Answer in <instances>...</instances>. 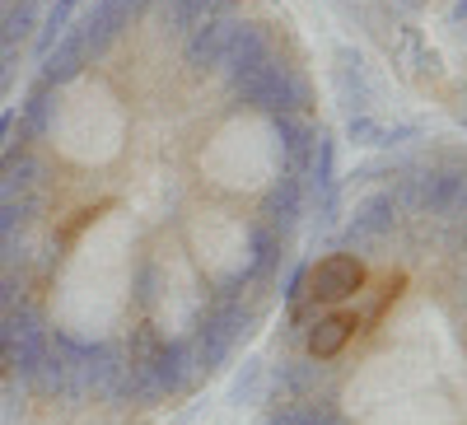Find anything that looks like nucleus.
<instances>
[{
    "label": "nucleus",
    "instance_id": "nucleus-1",
    "mask_svg": "<svg viewBox=\"0 0 467 425\" xmlns=\"http://www.w3.org/2000/svg\"><path fill=\"white\" fill-rule=\"evenodd\" d=\"M5 323H10V378H19L28 389L37 365H43V356H47L52 327H47V318L37 314V308H10Z\"/></svg>",
    "mask_w": 467,
    "mask_h": 425
},
{
    "label": "nucleus",
    "instance_id": "nucleus-2",
    "mask_svg": "<svg viewBox=\"0 0 467 425\" xmlns=\"http://www.w3.org/2000/svg\"><path fill=\"white\" fill-rule=\"evenodd\" d=\"M398 220H402V211H398V202H393V192H369V197L356 206V215L346 220V229H341V248L350 253V248H369V244H379V239H388L398 229Z\"/></svg>",
    "mask_w": 467,
    "mask_h": 425
},
{
    "label": "nucleus",
    "instance_id": "nucleus-3",
    "mask_svg": "<svg viewBox=\"0 0 467 425\" xmlns=\"http://www.w3.org/2000/svg\"><path fill=\"white\" fill-rule=\"evenodd\" d=\"M420 215L467 220V169H420Z\"/></svg>",
    "mask_w": 467,
    "mask_h": 425
},
{
    "label": "nucleus",
    "instance_id": "nucleus-4",
    "mask_svg": "<svg viewBox=\"0 0 467 425\" xmlns=\"http://www.w3.org/2000/svg\"><path fill=\"white\" fill-rule=\"evenodd\" d=\"M145 365H150V374H154V383H160L164 398L187 393L192 383L202 378V365H197V356H192V341H164V346H154V351H145Z\"/></svg>",
    "mask_w": 467,
    "mask_h": 425
},
{
    "label": "nucleus",
    "instance_id": "nucleus-5",
    "mask_svg": "<svg viewBox=\"0 0 467 425\" xmlns=\"http://www.w3.org/2000/svg\"><path fill=\"white\" fill-rule=\"evenodd\" d=\"M360 285H365V266L350 257V253H332L318 266H308V299H314V304L350 299Z\"/></svg>",
    "mask_w": 467,
    "mask_h": 425
},
{
    "label": "nucleus",
    "instance_id": "nucleus-6",
    "mask_svg": "<svg viewBox=\"0 0 467 425\" xmlns=\"http://www.w3.org/2000/svg\"><path fill=\"white\" fill-rule=\"evenodd\" d=\"M285 61L271 52L266 61H257L244 80H234L229 89H234V98H239L244 108H253V112H266V118H276L281 112V85H285Z\"/></svg>",
    "mask_w": 467,
    "mask_h": 425
},
{
    "label": "nucleus",
    "instance_id": "nucleus-7",
    "mask_svg": "<svg viewBox=\"0 0 467 425\" xmlns=\"http://www.w3.org/2000/svg\"><path fill=\"white\" fill-rule=\"evenodd\" d=\"M234 28H239V19H234V15H211V19H202L197 28H192V37H187L182 61H187L192 70H197V75L220 70V61H224V47H229Z\"/></svg>",
    "mask_w": 467,
    "mask_h": 425
},
{
    "label": "nucleus",
    "instance_id": "nucleus-8",
    "mask_svg": "<svg viewBox=\"0 0 467 425\" xmlns=\"http://www.w3.org/2000/svg\"><path fill=\"white\" fill-rule=\"evenodd\" d=\"M299 215H304V182L295 173H281L276 182H271V192L262 197V224L285 244V234L299 224Z\"/></svg>",
    "mask_w": 467,
    "mask_h": 425
},
{
    "label": "nucleus",
    "instance_id": "nucleus-9",
    "mask_svg": "<svg viewBox=\"0 0 467 425\" xmlns=\"http://www.w3.org/2000/svg\"><path fill=\"white\" fill-rule=\"evenodd\" d=\"M266 57H271V33H266V24H244V19H239V28H234L229 47H224L220 70H224V80L234 85V80H244V75H248L257 61H266Z\"/></svg>",
    "mask_w": 467,
    "mask_h": 425
},
{
    "label": "nucleus",
    "instance_id": "nucleus-10",
    "mask_svg": "<svg viewBox=\"0 0 467 425\" xmlns=\"http://www.w3.org/2000/svg\"><path fill=\"white\" fill-rule=\"evenodd\" d=\"M43 173L47 164L28 150V140H19L15 150L0 154V202L24 197V192H43Z\"/></svg>",
    "mask_w": 467,
    "mask_h": 425
},
{
    "label": "nucleus",
    "instance_id": "nucleus-11",
    "mask_svg": "<svg viewBox=\"0 0 467 425\" xmlns=\"http://www.w3.org/2000/svg\"><path fill=\"white\" fill-rule=\"evenodd\" d=\"M89 66V47H85V28L75 24L57 37V47L43 57V80L47 85H70L75 75H80Z\"/></svg>",
    "mask_w": 467,
    "mask_h": 425
},
{
    "label": "nucleus",
    "instance_id": "nucleus-12",
    "mask_svg": "<svg viewBox=\"0 0 467 425\" xmlns=\"http://www.w3.org/2000/svg\"><path fill=\"white\" fill-rule=\"evenodd\" d=\"M332 61H337V66H332V80H337L341 103L350 108V118H356V112H369L374 94H369V80H365V61H360V52H356V47H337Z\"/></svg>",
    "mask_w": 467,
    "mask_h": 425
},
{
    "label": "nucleus",
    "instance_id": "nucleus-13",
    "mask_svg": "<svg viewBox=\"0 0 467 425\" xmlns=\"http://www.w3.org/2000/svg\"><path fill=\"white\" fill-rule=\"evenodd\" d=\"M276 122V136H281V150H285V173L304 178L308 164H314V145H318V131L308 127L304 118H295V112H281V118H271Z\"/></svg>",
    "mask_w": 467,
    "mask_h": 425
},
{
    "label": "nucleus",
    "instance_id": "nucleus-14",
    "mask_svg": "<svg viewBox=\"0 0 467 425\" xmlns=\"http://www.w3.org/2000/svg\"><path fill=\"white\" fill-rule=\"evenodd\" d=\"M323 365L308 356V360H285L276 374H271V383H276V398H318V383H323Z\"/></svg>",
    "mask_w": 467,
    "mask_h": 425
},
{
    "label": "nucleus",
    "instance_id": "nucleus-15",
    "mask_svg": "<svg viewBox=\"0 0 467 425\" xmlns=\"http://www.w3.org/2000/svg\"><path fill=\"white\" fill-rule=\"evenodd\" d=\"M37 28V0H10L0 15V52H24V43Z\"/></svg>",
    "mask_w": 467,
    "mask_h": 425
},
{
    "label": "nucleus",
    "instance_id": "nucleus-16",
    "mask_svg": "<svg viewBox=\"0 0 467 425\" xmlns=\"http://www.w3.org/2000/svg\"><path fill=\"white\" fill-rule=\"evenodd\" d=\"M234 341L215 318H202V327H197V337H192V356H197V365H202V374H211V369H220L224 360H229V351H234Z\"/></svg>",
    "mask_w": 467,
    "mask_h": 425
},
{
    "label": "nucleus",
    "instance_id": "nucleus-17",
    "mask_svg": "<svg viewBox=\"0 0 467 425\" xmlns=\"http://www.w3.org/2000/svg\"><path fill=\"white\" fill-rule=\"evenodd\" d=\"M52 89L57 85H47V80H37V89L28 94V103H24V112H19V136L24 140H33V136H47V127H52Z\"/></svg>",
    "mask_w": 467,
    "mask_h": 425
},
{
    "label": "nucleus",
    "instance_id": "nucleus-18",
    "mask_svg": "<svg viewBox=\"0 0 467 425\" xmlns=\"http://www.w3.org/2000/svg\"><path fill=\"white\" fill-rule=\"evenodd\" d=\"M276 262H281V239L271 234L266 224H253V234H248V281H257V276H271L276 272Z\"/></svg>",
    "mask_w": 467,
    "mask_h": 425
},
{
    "label": "nucleus",
    "instance_id": "nucleus-19",
    "mask_svg": "<svg viewBox=\"0 0 467 425\" xmlns=\"http://www.w3.org/2000/svg\"><path fill=\"white\" fill-rule=\"evenodd\" d=\"M28 389L43 393V398H66V389H70V365H66V356L57 351L52 341H47V356H43V365H37V374H33Z\"/></svg>",
    "mask_w": 467,
    "mask_h": 425
},
{
    "label": "nucleus",
    "instance_id": "nucleus-20",
    "mask_svg": "<svg viewBox=\"0 0 467 425\" xmlns=\"http://www.w3.org/2000/svg\"><path fill=\"white\" fill-rule=\"evenodd\" d=\"M350 332H356L350 318H323L314 332H308V356H314V360H332L341 346L350 341Z\"/></svg>",
    "mask_w": 467,
    "mask_h": 425
},
{
    "label": "nucleus",
    "instance_id": "nucleus-21",
    "mask_svg": "<svg viewBox=\"0 0 467 425\" xmlns=\"http://www.w3.org/2000/svg\"><path fill=\"white\" fill-rule=\"evenodd\" d=\"M75 10H80V0H52V10H47L43 28H37V37H33V52H37V57H47V52L57 47V37L70 28Z\"/></svg>",
    "mask_w": 467,
    "mask_h": 425
},
{
    "label": "nucleus",
    "instance_id": "nucleus-22",
    "mask_svg": "<svg viewBox=\"0 0 467 425\" xmlns=\"http://www.w3.org/2000/svg\"><path fill=\"white\" fill-rule=\"evenodd\" d=\"M211 5L215 0H164V28L169 33H192L202 19H211Z\"/></svg>",
    "mask_w": 467,
    "mask_h": 425
},
{
    "label": "nucleus",
    "instance_id": "nucleus-23",
    "mask_svg": "<svg viewBox=\"0 0 467 425\" xmlns=\"http://www.w3.org/2000/svg\"><path fill=\"white\" fill-rule=\"evenodd\" d=\"M262 383H266V365L262 360H248L239 369V378H234V389H229V402L234 407H244V402H257L262 398Z\"/></svg>",
    "mask_w": 467,
    "mask_h": 425
},
{
    "label": "nucleus",
    "instance_id": "nucleus-24",
    "mask_svg": "<svg viewBox=\"0 0 467 425\" xmlns=\"http://www.w3.org/2000/svg\"><path fill=\"white\" fill-rule=\"evenodd\" d=\"M295 425H346V420H341V411H337L332 393H323V398H299Z\"/></svg>",
    "mask_w": 467,
    "mask_h": 425
},
{
    "label": "nucleus",
    "instance_id": "nucleus-25",
    "mask_svg": "<svg viewBox=\"0 0 467 425\" xmlns=\"http://www.w3.org/2000/svg\"><path fill=\"white\" fill-rule=\"evenodd\" d=\"M346 140L360 145V150H383V127L369 118V112H356V118L346 122Z\"/></svg>",
    "mask_w": 467,
    "mask_h": 425
},
{
    "label": "nucleus",
    "instance_id": "nucleus-26",
    "mask_svg": "<svg viewBox=\"0 0 467 425\" xmlns=\"http://www.w3.org/2000/svg\"><path fill=\"white\" fill-rule=\"evenodd\" d=\"M304 295H308V266H295L285 281V304L295 308V304H304Z\"/></svg>",
    "mask_w": 467,
    "mask_h": 425
},
{
    "label": "nucleus",
    "instance_id": "nucleus-27",
    "mask_svg": "<svg viewBox=\"0 0 467 425\" xmlns=\"http://www.w3.org/2000/svg\"><path fill=\"white\" fill-rule=\"evenodd\" d=\"M416 66H420L425 80H440V75H444V61H440V52H431V47H416Z\"/></svg>",
    "mask_w": 467,
    "mask_h": 425
},
{
    "label": "nucleus",
    "instance_id": "nucleus-28",
    "mask_svg": "<svg viewBox=\"0 0 467 425\" xmlns=\"http://www.w3.org/2000/svg\"><path fill=\"white\" fill-rule=\"evenodd\" d=\"M416 136H420V127H383V150L407 145V140H416Z\"/></svg>",
    "mask_w": 467,
    "mask_h": 425
},
{
    "label": "nucleus",
    "instance_id": "nucleus-29",
    "mask_svg": "<svg viewBox=\"0 0 467 425\" xmlns=\"http://www.w3.org/2000/svg\"><path fill=\"white\" fill-rule=\"evenodd\" d=\"M15 70H19V52H0V94L10 89V80H15Z\"/></svg>",
    "mask_w": 467,
    "mask_h": 425
},
{
    "label": "nucleus",
    "instance_id": "nucleus-30",
    "mask_svg": "<svg viewBox=\"0 0 467 425\" xmlns=\"http://www.w3.org/2000/svg\"><path fill=\"white\" fill-rule=\"evenodd\" d=\"M0 378H10V323L0 314Z\"/></svg>",
    "mask_w": 467,
    "mask_h": 425
},
{
    "label": "nucleus",
    "instance_id": "nucleus-31",
    "mask_svg": "<svg viewBox=\"0 0 467 425\" xmlns=\"http://www.w3.org/2000/svg\"><path fill=\"white\" fill-rule=\"evenodd\" d=\"M15 127H19V112H0V154L10 150V136H15Z\"/></svg>",
    "mask_w": 467,
    "mask_h": 425
},
{
    "label": "nucleus",
    "instance_id": "nucleus-32",
    "mask_svg": "<svg viewBox=\"0 0 467 425\" xmlns=\"http://www.w3.org/2000/svg\"><path fill=\"white\" fill-rule=\"evenodd\" d=\"M458 122H462V127H467V85H462V89H458Z\"/></svg>",
    "mask_w": 467,
    "mask_h": 425
},
{
    "label": "nucleus",
    "instance_id": "nucleus-33",
    "mask_svg": "<svg viewBox=\"0 0 467 425\" xmlns=\"http://www.w3.org/2000/svg\"><path fill=\"white\" fill-rule=\"evenodd\" d=\"M234 5H239V0H215L211 15H234Z\"/></svg>",
    "mask_w": 467,
    "mask_h": 425
},
{
    "label": "nucleus",
    "instance_id": "nucleus-34",
    "mask_svg": "<svg viewBox=\"0 0 467 425\" xmlns=\"http://www.w3.org/2000/svg\"><path fill=\"white\" fill-rule=\"evenodd\" d=\"M467 19V0H458V5H453V24H462Z\"/></svg>",
    "mask_w": 467,
    "mask_h": 425
},
{
    "label": "nucleus",
    "instance_id": "nucleus-35",
    "mask_svg": "<svg viewBox=\"0 0 467 425\" xmlns=\"http://www.w3.org/2000/svg\"><path fill=\"white\" fill-rule=\"evenodd\" d=\"M150 5H164V0H150Z\"/></svg>",
    "mask_w": 467,
    "mask_h": 425
},
{
    "label": "nucleus",
    "instance_id": "nucleus-36",
    "mask_svg": "<svg viewBox=\"0 0 467 425\" xmlns=\"http://www.w3.org/2000/svg\"><path fill=\"white\" fill-rule=\"evenodd\" d=\"M0 272H5V266H0Z\"/></svg>",
    "mask_w": 467,
    "mask_h": 425
}]
</instances>
